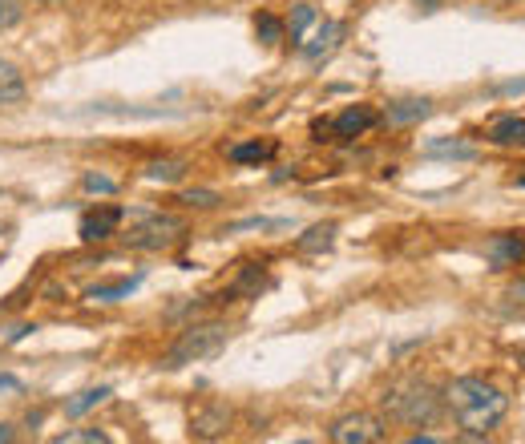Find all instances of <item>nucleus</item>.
Here are the masks:
<instances>
[{
	"label": "nucleus",
	"mask_w": 525,
	"mask_h": 444,
	"mask_svg": "<svg viewBox=\"0 0 525 444\" xmlns=\"http://www.w3.org/2000/svg\"><path fill=\"white\" fill-rule=\"evenodd\" d=\"M275 158V142H247V146H231V162L247 166V162H267Z\"/></svg>",
	"instance_id": "obj_14"
},
{
	"label": "nucleus",
	"mask_w": 525,
	"mask_h": 444,
	"mask_svg": "<svg viewBox=\"0 0 525 444\" xmlns=\"http://www.w3.org/2000/svg\"><path fill=\"white\" fill-rule=\"evenodd\" d=\"M110 436L105 432H97V428H77V432H61L57 436V444H105Z\"/></svg>",
	"instance_id": "obj_21"
},
{
	"label": "nucleus",
	"mask_w": 525,
	"mask_h": 444,
	"mask_svg": "<svg viewBox=\"0 0 525 444\" xmlns=\"http://www.w3.org/2000/svg\"><path fill=\"white\" fill-rule=\"evenodd\" d=\"M178 202H186V206H198V210H210V206H219V194H215V190H186Z\"/></svg>",
	"instance_id": "obj_24"
},
{
	"label": "nucleus",
	"mask_w": 525,
	"mask_h": 444,
	"mask_svg": "<svg viewBox=\"0 0 525 444\" xmlns=\"http://www.w3.org/2000/svg\"><path fill=\"white\" fill-rule=\"evenodd\" d=\"M521 364H525V356H521Z\"/></svg>",
	"instance_id": "obj_33"
},
{
	"label": "nucleus",
	"mask_w": 525,
	"mask_h": 444,
	"mask_svg": "<svg viewBox=\"0 0 525 444\" xmlns=\"http://www.w3.org/2000/svg\"><path fill=\"white\" fill-rule=\"evenodd\" d=\"M101 400H110V388H85V392H77V396L65 404V416H85V412L97 408Z\"/></svg>",
	"instance_id": "obj_15"
},
{
	"label": "nucleus",
	"mask_w": 525,
	"mask_h": 444,
	"mask_svg": "<svg viewBox=\"0 0 525 444\" xmlns=\"http://www.w3.org/2000/svg\"><path fill=\"white\" fill-rule=\"evenodd\" d=\"M267 227H283L279 218H247V222H235L231 231H267Z\"/></svg>",
	"instance_id": "obj_26"
},
{
	"label": "nucleus",
	"mask_w": 525,
	"mask_h": 444,
	"mask_svg": "<svg viewBox=\"0 0 525 444\" xmlns=\"http://www.w3.org/2000/svg\"><path fill=\"white\" fill-rule=\"evenodd\" d=\"M182 174H186L182 158H166V162H150L146 166V178H154V182H178Z\"/></svg>",
	"instance_id": "obj_18"
},
{
	"label": "nucleus",
	"mask_w": 525,
	"mask_h": 444,
	"mask_svg": "<svg viewBox=\"0 0 525 444\" xmlns=\"http://www.w3.org/2000/svg\"><path fill=\"white\" fill-rule=\"evenodd\" d=\"M380 404H384V412H388L392 420L412 424V428H416V424L429 428V424H437L441 412H445V396H441L429 380H416V376L392 384V388L380 396Z\"/></svg>",
	"instance_id": "obj_2"
},
{
	"label": "nucleus",
	"mask_w": 525,
	"mask_h": 444,
	"mask_svg": "<svg viewBox=\"0 0 525 444\" xmlns=\"http://www.w3.org/2000/svg\"><path fill=\"white\" fill-rule=\"evenodd\" d=\"M227 336H231V327L227 323H194L186 327L182 336L174 340V348L162 356V368H186L194 360H210V356H219L227 348Z\"/></svg>",
	"instance_id": "obj_3"
},
{
	"label": "nucleus",
	"mask_w": 525,
	"mask_h": 444,
	"mask_svg": "<svg viewBox=\"0 0 525 444\" xmlns=\"http://www.w3.org/2000/svg\"><path fill=\"white\" fill-rule=\"evenodd\" d=\"M227 428H231V408L223 400H206L190 412V436H198V440L227 436Z\"/></svg>",
	"instance_id": "obj_7"
},
{
	"label": "nucleus",
	"mask_w": 525,
	"mask_h": 444,
	"mask_svg": "<svg viewBox=\"0 0 525 444\" xmlns=\"http://www.w3.org/2000/svg\"><path fill=\"white\" fill-rule=\"evenodd\" d=\"M328 436L336 444H376V440H384V420L372 412H352V416H340L328 428Z\"/></svg>",
	"instance_id": "obj_6"
},
{
	"label": "nucleus",
	"mask_w": 525,
	"mask_h": 444,
	"mask_svg": "<svg viewBox=\"0 0 525 444\" xmlns=\"http://www.w3.org/2000/svg\"><path fill=\"white\" fill-rule=\"evenodd\" d=\"M25 21V9H21V0H0V29H13Z\"/></svg>",
	"instance_id": "obj_23"
},
{
	"label": "nucleus",
	"mask_w": 525,
	"mask_h": 444,
	"mask_svg": "<svg viewBox=\"0 0 525 444\" xmlns=\"http://www.w3.org/2000/svg\"><path fill=\"white\" fill-rule=\"evenodd\" d=\"M25 101V73L13 61H0V105Z\"/></svg>",
	"instance_id": "obj_12"
},
{
	"label": "nucleus",
	"mask_w": 525,
	"mask_h": 444,
	"mask_svg": "<svg viewBox=\"0 0 525 444\" xmlns=\"http://www.w3.org/2000/svg\"><path fill=\"white\" fill-rule=\"evenodd\" d=\"M340 33H344V29H340L336 21H328L320 33H315V41H311V45H303V57H311V61H315V57H324V53L336 45V37H340Z\"/></svg>",
	"instance_id": "obj_17"
},
{
	"label": "nucleus",
	"mask_w": 525,
	"mask_h": 444,
	"mask_svg": "<svg viewBox=\"0 0 525 444\" xmlns=\"http://www.w3.org/2000/svg\"><path fill=\"white\" fill-rule=\"evenodd\" d=\"M485 259H489V267H497V271L525 263V235H517V231L493 235V239L485 243Z\"/></svg>",
	"instance_id": "obj_9"
},
{
	"label": "nucleus",
	"mask_w": 525,
	"mask_h": 444,
	"mask_svg": "<svg viewBox=\"0 0 525 444\" xmlns=\"http://www.w3.org/2000/svg\"><path fill=\"white\" fill-rule=\"evenodd\" d=\"M501 93H525V81H505Z\"/></svg>",
	"instance_id": "obj_28"
},
{
	"label": "nucleus",
	"mask_w": 525,
	"mask_h": 444,
	"mask_svg": "<svg viewBox=\"0 0 525 444\" xmlns=\"http://www.w3.org/2000/svg\"><path fill=\"white\" fill-rule=\"evenodd\" d=\"M517 186H525V174H521V178H517Z\"/></svg>",
	"instance_id": "obj_32"
},
{
	"label": "nucleus",
	"mask_w": 525,
	"mask_h": 444,
	"mask_svg": "<svg viewBox=\"0 0 525 444\" xmlns=\"http://www.w3.org/2000/svg\"><path fill=\"white\" fill-rule=\"evenodd\" d=\"M485 138H489L493 146H517V150H525V118H517V114L493 118L489 130H485Z\"/></svg>",
	"instance_id": "obj_10"
},
{
	"label": "nucleus",
	"mask_w": 525,
	"mask_h": 444,
	"mask_svg": "<svg viewBox=\"0 0 525 444\" xmlns=\"http://www.w3.org/2000/svg\"><path fill=\"white\" fill-rule=\"evenodd\" d=\"M13 436H17V432H13V424H0V440H5V444H9Z\"/></svg>",
	"instance_id": "obj_29"
},
{
	"label": "nucleus",
	"mask_w": 525,
	"mask_h": 444,
	"mask_svg": "<svg viewBox=\"0 0 525 444\" xmlns=\"http://www.w3.org/2000/svg\"><path fill=\"white\" fill-rule=\"evenodd\" d=\"M0 392H21V380L17 376H0Z\"/></svg>",
	"instance_id": "obj_27"
},
{
	"label": "nucleus",
	"mask_w": 525,
	"mask_h": 444,
	"mask_svg": "<svg viewBox=\"0 0 525 444\" xmlns=\"http://www.w3.org/2000/svg\"><path fill=\"white\" fill-rule=\"evenodd\" d=\"M122 218H126L122 206H97V210H85V214H81V239H85V243L110 239V235L122 227Z\"/></svg>",
	"instance_id": "obj_8"
},
{
	"label": "nucleus",
	"mask_w": 525,
	"mask_h": 444,
	"mask_svg": "<svg viewBox=\"0 0 525 444\" xmlns=\"http://www.w3.org/2000/svg\"><path fill=\"white\" fill-rule=\"evenodd\" d=\"M255 33H259L263 45H279V37H283V21L271 17V13H259V17H255Z\"/></svg>",
	"instance_id": "obj_19"
},
{
	"label": "nucleus",
	"mask_w": 525,
	"mask_h": 444,
	"mask_svg": "<svg viewBox=\"0 0 525 444\" xmlns=\"http://www.w3.org/2000/svg\"><path fill=\"white\" fill-rule=\"evenodd\" d=\"M429 158H477V150L457 142H429Z\"/></svg>",
	"instance_id": "obj_20"
},
{
	"label": "nucleus",
	"mask_w": 525,
	"mask_h": 444,
	"mask_svg": "<svg viewBox=\"0 0 525 444\" xmlns=\"http://www.w3.org/2000/svg\"><path fill=\"white\" fill-rule=\"evenodd\" d=\"M420 118H429V101L420 97V101H396L388 109V122H420Z\"/></svg>",
	"instance_id": "obj_16"
},
{
	"label": "nucleus",
	"mask_w": 525,
	"mask_h": 444,
	"mask_svg": "<svg viewBox=\"0 0 525 444\" xmlns=\"http://www.w3.org/2000/svg\"><path fill=\"white\" fill-rule=\"evenodd\" d=\"M81 186H85L89 194H114V190H118V182H114V178H105V174H85Z\"/></svg>",
	"instance_id": "obj_25"
},
{
	"label": "nucleus",
	"mask_w": 525,
	"mask_h": 444,
	"mask_svg": "<svg viewBox=\"0 0 525 444\" xmlns=\"http://www.w3.org/2000/svg\"><path fill=\"white\" fill-rule=\"evenodd\" d=\"M509 295H513V299H517V303H525V283H517V287H513V291H509Z\"/></svg>",
	"instance_id": "obj_30"
},
{
	"label": "nucleus",
	"mask_w": 525,
	"mask_h": 444,
	"mask_svg": "<svg viewBox=\"0 0 525 444\" xmlns=\"http://www.w3.org/2000/svg\"><path fill=\"white\" fill-rule=\"evenodd\" d=\"M315 21V9L311 5H295V13H291V21H287V29H291V41H299L303 37V29Z\"/></svg>",
	"instance_id": "obj_22"
},
{
	"label": "nucleus",
	"mask_w": 525,
	"mask_h": 444,
	"mask_svg": "<svg viewBox=\"0 0 525 444\" xmlns=\"http://www.w3.org/2000/svg\"><path fill=\"white\" fill-rule=\"evenodd\" d=\"M186 227H182V218H174V214H142L134 227L126 231V243L134 247V251H162V247H170L178 235H182Z\"/></svg>",
	"instance_id": "obj_4"
},
{
	"label": "nucleus",
	"mask_w": 525,
	"mask_h": 444,
	"mask_svg": "<svg viewBox=\"0 0 525 444\" xmlns=\"http://www.w3.org/2000/svg\"><path fill=\"white\" fill-rule=\"evenodd\" d=\"M445 404L453 412V420L465 428V436H485L489 428H497L509 412V396L493 384H485L481 376H461L445 388Z\"/></svg>",
	"instance_id": "obj_1"
},
{
	"label": "nucleus",
	"mask_w": 525,
	"mask_h": 444,
	"mask_svg": "<svg viewBox=\"0 0 525 444\" xmlns=\"http://www.w3.org/2000/svg\"><path fill=\"white\" fill-rule=\"evenodd\" d=\"M138 287H142V275H130V279H114V283H93V287L85 291V299H93V303H118V299L134 295Z\"/></svg>",
	"instance_id": "obj_11"
},
{
	"label": "nucleus",
	"mask_w": 525,
	"mask_h": 444,
	"mask_svg": "<svg viewBox=\"0 0 525 444\" xmlns=\"http://www.w3.org/2000/svg\"><path fill=\"white\" fill-rule=\"evenodd\" d=\"M37 5H65V0H37Z\"/></svg>",
	"instance_id": "obj_31"
},
{
	"label": "nucleus",
	"mask_w": 525,
	"mask_h": 444,
	"mask_svg": "<svg viewBox=\"0 0 525 444\" xmlns=\"http://www.w3.org/2000/svg\"><path fill=\"white\" fill-rule=\"evenodd\" d=\"M332 239H336V222H324V227H311V231L299 239V251H303V255H320V251L332 247Z\"/></svg>",
	"instance_id": "obj_13"
},
{
	"label": "nucleus",
	"mask_w": 525,
	"mask_h": 444,
	"mask_svg": "<svg viewBox=\"0 0 525 444\" xmlns=\"http://www.w3.org/2000/svg\"><path fill=\"white\" fill-rule=\"evenodd\" d=\"M376 126V109L368 105H348L344 114H336L332 122H315L311 134L320 138V142H348V138H360Z\"/></svg>",
	"instance_id": "obj_5"
}]
</instances>
